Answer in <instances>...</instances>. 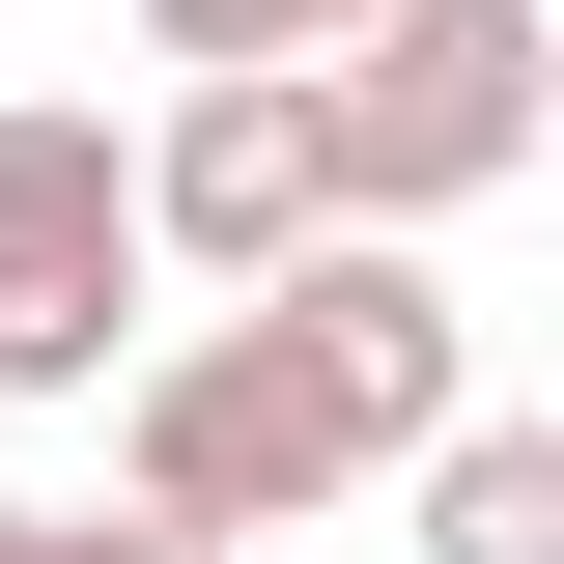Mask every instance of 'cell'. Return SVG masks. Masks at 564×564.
I'll return each instance as SVG.
<instances>
[{
  "mask_svg": "<svg viewBox=\"0 0 564 564\" xmlns=\"http://www.w3.org/2000/svg\"><path fill=\"white\" fill-rule=\"evenodd\" d=\"M282 85H311V198H339V226H452V198L536 170L564 0H339Z\"/></svg>",
  "mask_w": 564,
  "mask_h": 564,
  "instance_id": "obj_1",
  "label": "cell"
},
{
  "mask_svg": "<svg viewBox=\"0 0 564 564\" xmlns=\"http://www.w3.org/2000/svg\"><path fill=\"white\" fill-rule=\"evenodd\" d=\"M226 311L282 339V395H311V452H339V480H395L423 423L480 395V311L423 282V226H311V254H282V282H226Z\"/></svg>",
  "mask_w": 564,
  "mask_h": 564,
  "instance_id": "obj_2",
  "label": "cell"
},
{
  "mask_svg": "<svg viewBox=\"0 0 564 564\" xmlns=\"http://www.w3.org/2000/svg\"><path fill=\"white\" fill-rule=\"evenodd\" d=\"M113 311H141V170H113V113L0 85V395H113Z\"/></svg>",
  "mask_w": 564,
  "mask_h": 564,
  "instance_id": "obj_3",
  "label": "cell"
},
{
  "mask_svg": "<svg viewBox=\"0 0 564 564\" xmlns=\"http://www.w3.org/2000/svg\"><path fill=\"white\" fill-rule=\"evenodd\" d=\"M113 480H141V508H198V536H339V452H311V395H282V339H254V311L141 367Z\"/></svg>",
  "mask_w": 564,
  "mask_h": 564,
  "instance_id": "obj_4",
  "label": "cell"
},
{
  "mask_svg": "<svg viewBox=\"0 0 564 564\" xmlns=\"http://www.w3.org/2000/svg\"><path fill=\"white\" fill-rule=\"evenodd\" d=\"M113 170H141V254H198V282H282L311 226H339V198H311V85H282V57H198V113L113 141Z\"/></svg>",
  "mask_w": 564,
  "mask_h": 564,
  "instance_id": "obj_5",
  "label": "cell"
},
{
  "mask_svg": "<svg viewBox=\"0 0 564 564\" xmlns=\"http://www.w3.org/2000/svg\"><path fill=\"white\" fill-rule=\"evenodd\" d=\"M395 480H423V564H564V423H508V395H452V423L395 452Z\"/></svg>",
  "mask_w": 564,
  "mask_h": 564,
  "instance_id": "obj_6",
  "label": "cell"
},
{
  "mask_svg": "<svg viewBox=\"0 0 564 564\" xmlns=\"http://www.w3.org/2000/svg\"><path fill=\"white\" fill-rule=\"evenodd\" d=\"M0 564H254V536H198V508L113 480V508H0Z\"/></svg>",
  "mask_w": 564,
  "mask_h": 564,
  "instance_id": "obj_7",
  "label": "cell"
},
{
  "mask_svg": "<svg viewBox=\"0 0 564 564\" xmlns=\"http://www.w3.org/2000/svg\"><path fill=\"white\" fill-rule=\"evenodd\" d=\"M141 29H170V85H198V57H311L339 0H141Z\"/></svg>",
  "mask_w": 564,
  "mask_h": 564,
  "instance_id": "obj_8",
  "label": "cell"
}]
</instances>
